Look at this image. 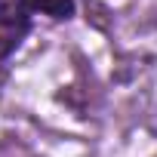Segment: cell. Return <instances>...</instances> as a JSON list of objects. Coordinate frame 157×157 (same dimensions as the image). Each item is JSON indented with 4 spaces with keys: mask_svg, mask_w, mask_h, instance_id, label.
I'll return each mask as SVG.
<instances>
[{
    "mask_svg": "<svg viewBox=\"0 0 157 157\" xmlns=\"http://www.w3.org/2000/svg\"><path fill=\"white\" fill-rule=\"evenodd\" d=\"M40 19L52 25L74 22L77 0H0V65L22 49Z\"/></svg>",
    "mask_w": 157,
    "mask_h": 157,
    "instance_id": "1",
    "label": "cell"
}]
</instances>
